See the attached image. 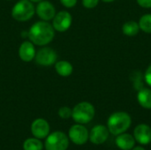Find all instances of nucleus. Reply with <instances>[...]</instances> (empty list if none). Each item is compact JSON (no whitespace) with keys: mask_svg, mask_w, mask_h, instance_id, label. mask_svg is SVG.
Wrapping results in <instances>:
<instances>
[{"mask_svg":"<svg viewBox=\"0 0 151 150\" xmlns=\"http://www.w3.org/2000/svg\"><path fill=\"white\" fill-rule=\"evenodd\" d=\"M99 0H82V5L87 9H93L97 6Z\"/></svg>","mask_w":151,"mask_h":150,"instance_id":"nucleus-21","label":"nucleus"},{"mask_svg":"<svg viewBox=\"0 0 151 150\" xmlns=\"http://www.w3.org/2000/svg\"><path fill=\"white\" fill-rule=\"evenodd\" d=\"M138 23L142 31L147 34H151V13L142 15Z\"/></svg>","mask_w":151,"mask_h":150,"instance_id":"nucleus-19","label":"nucleus"},{"mask_svg":"<svg viewBox=\"0 0 151 150\" xmlns=\"http://www.w3.org/2000/svg\"><path fill=\"white\" fill-rule=\"evenodd\" d=\"M52 19L53 28L55 29V31L61 33L67 31L70 28L73 21L72 15L67 11H60L59 12L56 13Z\"/></svg>","mask_w":151,"mask_h":150,"instance_id":"nucleus-8","label":"nucleus"},{"mask_svg":"<svg viewBox=\"0 0 151 150\" xmlns=\"http://www.w3.org/2000/svg\"><path fill=\"white\" fill-rule=\"evenodd\" d=\"M95 114L96 111L93 104L88 102H81L73 107L72 118L77 124L85 125L94 118Z\"/></svg>","mask_w":151,"mask_h":150,"instance_id":"nucleus-3","label":"nucleus"},{"mask_svg":"<svg viewBox=\"0 0 151 150\" xmlns=\"http://www.w3.org/2000/svg\"><path fill=\"white\" fill-rule=\"evenodd\" d=\"M89 133L88 129L81 124L73 126L69 129L68 138L76 145H83L88 141Z\"/></svg>","mask_w":151,"mask_h":150,"instance_id":"nucleus-7","label":"nucleus"},{"mask_svg":"<svg viewBox=\"0 0 151 150\" xmlns=\"http://www.w3.org/2000/svg\"><path fill=\"white\" fill-rule=\"evenodd\" d=\"M35 53L36 52L35 49V44L30 41H26L22 42L19 48V58L24 62H30L35 59Z\"/></svg>","mask_w":151,"mask_h":150,"instance_id":"nucleus-13","label":"nucleus"},{"mask_svg":"<svg viewBox=\"0 0 151 150\" xmlns=\"http://www.w3.org/2000/svg\"><path fill=\"white\" fill-rule=\"evenodd\" d=\"M137 4L143 8H151V0H136Z\"/></svg>","mask_w":151,"mask_h":150,"instance_id":"nucleus-24","label":"nucleus"},{"mask_svg":"<svg viewBox=\"0 0 151 150\" xmlns=\"http://www.w3.org/2000/svg\"><path fill=\"white\" fill-rule=\"evenodd\" d=\"M69 146V138L62 132L50 133L45 140L46 150H66Z\"/></svg>","mask_w":151,"mask_h":150,"instance_id":"nucleus-5","label":"nucleus"},{"mask_svg":"<svg viewBox=\"0 0 151 150\" xmlns=\"http://www.w3.org/2000/svg\"><path fill=\"white\" fill-rule=\"evenodd\" d=\"M50 125L43 118H37L31 125L32 134L37 139H44L50 134Z\"/></svg>","mask_w":151,"mask_h":150,"instance_id":"nucleus-12","label":"nucleus"},{"mask_svg":"<svg viewBox=\"0 0 151 150\" xmlns=\"http://www.w3.org/2000/svg\"><path fill=\"white\" fill-rule=\"evenodd\" d=\"M35 12L34 3L30 0H19L12 9V17L17 21H27L30 19Z\"/></svg>","mask_w":151,"mask_h":150,"instance_id":"nucleus-4","label":"nucleus"},{"mask_svg":"<svg viewBox=\"0 0 151 150\" xmlns=\"http://www.w3.org/2000/svg\"><path fill=\"white\" fill-rule=\"evenodd\" d=\"M137 101L139 104L147 110H151V89L141 88L137 94Z\"/></svg>","mask_w":151,"mask_h":150,"instance_id":"nucleus-15","label":"nucleus"},{"mask_svg":"<svg viewBox=\"0 0 151 150\" xmlns=\"http://www.w3.org/2000/svg\"><path fill=\"white\" fill-rule=\"evenodd\" d=\"M43 144L37 138H28L23 143V149L24 150H42Z\"/></svg>","mask_w":151,"mask_h":150,"instance_id":"nucleus-18","label":"nucleus"},{"mask_svg":"<svg viewBox=\"0 0 151 150\" xmlns=\"http://www.w3.org/2000/svg\"><path fill=\"white\" fill-rule=\"evenodd\" d=\"M55 70L57 73L59 74L60 76L67 77L73 73V67L70 62L65 61V60H61V61L55 63Z\"/></svg>","mask_w":151,"mask_h":150,"instance_id":"nucleus-16","label":"nucleus"},{"mask_svg":"<svg viewBox=\"0 0 151 150\" xmlns=\"http://www.w3.org/2000/svg\"><path fill=\"white\" fill-rule=\"evenodd\" d=\"M144 79H145V81L146 83L151 87V64L148 66L146 72H145V74H144Z\"/></svg>","mask_w":151,"mask_h":150,"instance_id":"nucleus-22","label":"nucleus"},{"mask_svg":"<svg viewBox=\"0 0 151 150\" xmlns=\"http://www.w3.org/2000/svg\"><path fill=\"white\" fill-rule=\"evenodd\" d=\"M135 141L141 145H148L151 142V127L147 124H140L134 130Z\"/></svg>","mask_w":151,"mask_h":150,"instance_id":"nucleus-11","label":"nucleus"},{"mask_svg":"<svg viewBox=\"0 0 151 150\" xmlns=\"http://www.w3.org/2000/svg\"><path fill=\"white\" fill-rule=\"evenodd\" d=\"M109 135L110 132L107 126L103 125H96L89 132L88 140L95 145H101L108 140Z\"/></svg>","mask_w":151,"mask_h":150,"instance_id":"nucleus-9","label":"nucleus"},{"mask_svg":"<svg viewBox=\"0 0 151 150\" xmlns=\"http://www.w3.org/2000/svg\"><path fill=\"white\" fill-rule=\"evenodd\" d=\"M55 35V29L48 21L41 20L32 25L28 31L30 42L38 46H43L50 43Z\"/></svg>","mask_w":151,"mask_h":150,"instance_id":"nucleus-1","label":"nucleus"},{"mask_svg":"<svg viewBox=\"0 0 151 150\" xmlns=\"http://www.w3.org/2000/svg\"><path fill=\"white\" fill-rule=\"evenodd\" d=\"M32 3H39V2H41V1H42V0H30Z\"/></svg>","mask_w":151,"mask_h":150,"instance_id":"nucleus-27","label":"nucleus"},{"mask_svg":"<svg viewBox=\"0 0 151 150\" xmlns=\"http://www.w3.org/2000/svg\"><path fill=\"white\" fill-rule=\"evenodd\" d=\"M140 27H139V23L134 21V20H129L127 21L123 26H122V32L124 34H126L127 36H135L139 31H140Z\"/></svg>","mask_w":151,"mask_h":150,"instance_id":"nucleus-17","label":"nucleus"},{"mask_svg":"<svg viewBox=\"0 0 151 150\" xmlns=\"http://www.w3.org/2000/svg\"><path fill=\"white\" fill-rule=\"evenodd\" d=\"M35 12L38 15V17L44 21H49L52 19L56 15V10L54 5L49 1L44 0L38 3L35 8Z\"/></svg>","mask_w":151,"mask_h":150,"instance_id":"nucleus-10","label":"nucleus"},{"mask_svg":"<svg viewBox=\"0 0 151 150\" xmlns=\"http://www.w3.org/2000/svg\"><path fill=\"white\" fill-rule=\"evenodd\" d=\"M132 125L131 116L125 111L112 113L107 120V128L112 135H119L126 133Z\"/></svg>","mask_w":151,"mask_h":150,"instance_id":"nucleus-2","label":"nucleus"},{"mask_svg":"<svg viewBox=\"0 0 151 150\" xmlns=\"http://www.w3.org/2000/svg\"><path fill=\"white\" fill-rule=\"evenodd\" d=\"M58 58V55L56 51L49 47H44L40 49L35 53V62L41 66H50L55 65Z\"/></svg>","mask_w":151,"mask_h":150,"instance_id":"nucleus-6","label":"nucleus"},{"mask_svg":"<svg viewBox=\"0 0 151 150\" xmlns=\"http://www.w3.org/2000/svg\"><path fill=\"white\" fill-rule=\"evenodd\" d=\"M103 2H104V3H112V2H114L115 0H102Z\"/></svg>","mask_w":151,"mask_h":150,"instance_id":"nucleus-26","label":"nucleus"},{"mask_svg":"<svg viewBox=\"0 0 151 150\" xmlns=\"http://www.w3.org/2000/svg\"><path fill=\"white\" fill-rule=\"evenodd\" d=\"M60 3L67 8H72L76 5L77 0H60Z\"/></svg>","mask_w":151,"mask_h":150,"instance_id":"nucleus-23","label":"nucleus"},{"mask_svg":"<svg viewBox=\"0 0 151 150\" xmlns=\"http://www.w3.org/2000/svg\"><path fill=\"white\" fill-rule=\"evenodd\" d=\"M72 112H73V110L71 108L67 106H64L58 110V116L63 119H68L72 118Z\"/></svg>","mask_w":151,"mask_h":150,"instance_id":"nucleus-20","label":"nucleus"},{"mask_svg":"<svg viewBox=\"0 0 151 150\" xmlns=\"http://www.w3.org/2000/svg\"><path fill=\"white\" fill-rule=\"evenodd\" d=\"M131 150H146L143 147H141V146H138V147H134Z\"/></svg>","mask_w":151,"mask_h":150,"instance_id":"nucleus-25","label":"nucleus"},{"mask_svg":"<svg viewBox=\"0 0 151 150\" xmlns=\"http://www.w3.org/2000/svg\"><path fill=\"white\" fill-rule=\"evenodd\" d=\"M135 139L134 135L127 133L117 135L115 143L117 147L121 150H131L135 146Z\"/></svg>","mask_w":151,"mask_h":150,"instance_id":"nucleus-14","label":"nucleus"}]
</instances>
